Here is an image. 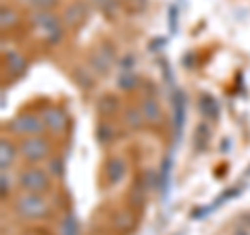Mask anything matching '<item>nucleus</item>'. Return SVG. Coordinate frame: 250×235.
Returning <instances> with one entry per match:
<instances>
[{
    "instance_id": "obj_20",
    "label": "nucleus",
    "mask_w": 250,
    "mask_h": 235,
    "mask_svg": "<svg viewBox=\"0 0 250 235\" xmlns=\"http://www.w3.org/2000/svg\"><path fill=\"white\" fill-rule=\"evenodd\" d=\"M61 235H77V223L73 215H67L61 223Z\"/></svg>"
},
{
    "instance_id": "obj_15",
    "label": "nucleus",
    "mask_w": 250,
    "mask_h": 235,
    "mask_svg": "<svg viewBox=\"0 0 250 235\" xmlns=\"http://www.w3.org/2000/svg\"><path fill=\"white\" fill-rule=\"evenodd\" d=\"M117 108H119V100H117L115 96H104V98H100L98 111H100V115H103V117L115 115V113H117Z\"/></svg>"
},
{
    "instance_id": "obj_1",
    "label": "nucleus",
    "mask_w": 250,
    "mask_h": 235,
    "mask_svg": "<svg viewBox=\"0 0 250 235\" xmlns=\"http://www.w3.org/2000/svg\"><path fill=\"white\" fill-rule=\"evenodd\" d=\"M15 213L21 218H42L50 213V204L42 194H29L25 192L19 196V200L15 202Z\"/></svg>"
},
{
    "instance_id": "obj_23",
    "label": "nucleus",
    "mask_w": 250,
    "mask_h": 235,
    "mask_svg": "<svg viewBox=\"0 0 250 235\" xmlns=\"http://www.w3.org/2000/svg\"><path fill=\"white\" fill-rule=\"evenodd\" d=\"M75 77L80 79L82 88H92V85H94V79H92V77L85 75V69H77V71H75Z\"/></svg>"
},
{
    "instance_id": "obj_11",
    "label": "nucleus",
    "mask_w": 250,
    "mask_h": 235,
    "mask_svg": "<svg viewBox=\"0 0 250 235\" xmlns=\"http://www.w3.org/2000/svg\"><path fill=\"white\" fill-rule=\"evenodd\" d=\"M83 19H85V6L82 2H73L65 11V23H67V25L75 27V25H80Z\"/></svg>"
},
{
    "instance_id": "obj_26",
    "label": "nucleus",
    "mask_w": 250,
    "mask_h": 235,
    "mask_svg": "<svg viewBox=\"0 0 250 235\" xmlns=\"http://www.w3.org/2000/svg\"><path fill=\"white\" fill-rule=\"evenodd\" d=\"M11 181H9V177H6V173H2V196L6 198V194L11 192V185H9Z\"/></svg>"
},
{
    "instance_id": "obj_17",
    "label": "nucleus",
    "mask_w": 250,
    "mask_h": 235,
    "mask_svg": "<svg viewBox=\"0 0 250 235\" xmlns=\"http://www.w3.org/2000/svg\"><path fill=\"white\" fill-rule=\"evenodd\" d=\"M200 111H202V115H210L213 119H217L219 106H217V102L210 96H202V100H200Z\"/></svg>"
},
{
    "instance_id": "obj_5",
    "label": "nucleus",
    "mask_w": 250,
    "mask_h": 235,
    "mask_svg": "<svg viewBox=\"0 0 250 235\" xmlns=\"http://www.w3.org/2000/svg\"><path fill=\"white\" fill-rule=\"evenodd\" d=\"M46 123H44V117H38V115H19L9 123V129L15 133V136H40L44 131Z\"/></svg>"
},
{
    "instance_id": "obj_4",
    "label": "nucleus",
    "mask_w": 250,
    "mask_h": 235,
    "mask_svg": "<svg viewBox=\"0 0 250 235\" xmlns=\"http://www.w3.org/2000/svg\"><path fill=\"white\" fill-rule=\"evenodd\" d=\"M19 185L23 192L46 194L50 190V179L42 169H23L19 173Z\"/></svg>"
},
{
    "instance_id": "obj_21",
    "label": "nucleus",
    "mask_w": 250,
    "mask_h": 235,
    "mask_svg": "<svg viewBox=\"0 0 250 235\" xmlns=\"http://www.w3.org/2000/svg\"><path fill=\"white\" fill-rule=\"evenodd\" d=\"M115 221H117V227H119V229L123 231H129V229H134V225H136V218L134 216H131L129 213H121L119 216H117L115 218Z\"/></svg>"
},
{
    "instance_id": "obj_10",
    "label": "nucleus",
    "mask_w": 250,
    "mask_h": 235,
    "mask_svg": "<svg viewBox=\"0 0 250 235\" xmlns=\"http://www.w3.org/2000/svg\"><path fill=\"white\" fill-rule=\"evenodd\" d=\"M4 60H6V67H9V71H11L15 77H19V75L25 73L27 62H25V59H23L19 52H15V50L4 52Z\"/></svg>"
},
{
    "instance_id": "obj_25",
    "label": "nucleus",
    "mask_w": 250,
    "mask_h": 235,
    "mask_svg": "<svg viewBox=\"0 0 250 235\" xmlns=\"http://www.w3.org/2000/svg\"><path fill=\"white\" fill-rule=\"evenodd\" d=\"M50 173H52V175H61V173H62V162H61L59 158L50 160Z\"/></svg>"
},
{
    "instance_id": "obj_7",
    "label": "nucleus",
    "mask_w": 250,
    "mask_h": 235,
    "mask_svg": "<svg viewBox=\"0 0 250 235\" xmlns=\"http://www.w3.org/2000/svg\"><path fill=\"white\" fill-rule=\"evenodd\" d=\"M42 117H44V123H46V127H48L50 131H54V133H61V131H65V129H67V125H69L67 115L62 113L61 108H46Z\"/></svg>"
},
{
    "instance_id": "obj_18",
    "label": "nucleus",
    "mask_w": 250,
    "mask_h": 235,
    "mask_svg": "<svg viewBox=\"0 0 250 235\" xmlns=\"http://www.w3.org/2000/svg\"><path fill=\"white\" fill-rule=\"evenodd\" d=\"M113 137H115V133H113V127H111V125L100 123L98 127H96V139H98L100 144H108Z\"/></svg>"
},
{
    "instance_id": "obj_22",
    "label": "nucleus",
    "mask_w": 250,
    "mask_h": 235,
    "mask_svg": "<svg viewBox=\"0 0 250 235\" xmlns=\"http://www.w3.org/2000/svg\"><path fill=\"white\" fill-rule=\"evenodd\" d=\"M15 23H17V15H15V11H11V9H2V29H6V27H13Z\"/></svg>"
},
{
    "instance_id": "obj_13",
    "label": "nucleus",
    "mask_w": 250,
    "mask_h": 235,
    "mask_svg": "<svg viewBox=\"0 0 250 235\" xmlns=\"http://www.w3.org/2000/svg\"><path fill=\"white\" fill-rule=\"evenodd\" d=\"M123 121H125V125H127V127H131V129H138V127H142V123H144L142 108H136V106L127 108V111H125Z\"/></svg>"
},
{
    "instance_id": "obj_19",
    "label": "nucleus",
    "mask_w": 250,
    "mask_h": 235,
    "mask_svg": "<svg viewBox=\"0 0 250 235\" xmlns=\"http://www.w3.org/2000/svg\"><path fill=\"white\" fill-rule=\"evenodd\" d=\"M23 2L36 11H50L59 4V0H23Z\"/></svg>"
},
{
    "instance_id": "obj_8",
    "label": "nucleus",
    "mask_w": 250,
    "mask_h": 235,
    "mask_svg": "<svg viewBox=\"0 0 250 235\" xmlns=\"http://www.w3.org/2000/svg\"><path fill=\"white\" fill-rule=\"evenodd\" d=\"M113 60H115V57H113V50L111 48H98L96 52L92 54V69L96 73L104 75L108 69H111Z\"/></svg>"
},
{
    "instance_id": "obj_16",
    "label": "nucleus",
    "mask_w": 250,
    "mask_h": 235,
    "mask_svg": "<svg viewBox=\"0 0 250 235\" xmlns=\"http://www.w3.org/2000/svg\"><path fill=\"white\" fill-rule=\"evenodd\" d=\"M129 204L134 208H142L144 204V190H142V183L136 181L134 187L129 190Z\"/></svg>"
},
{
    "instance_id": "obj_14",
    "label": "nucleus",
    "mask_w": 250,
    "mask_h": 235,
    "mask_svg": "<svg viewBox=\"0 0 250 235\" xmlns=\"http://www.w3.org/2000/svg\"><path fill=\"white\" fill-rule=\"evenodd\" d=\"M208 137H210V131L205 123H200L198 127H196V133H194V137H192V142H194V148H196L198 152H202L207 148L208 144Z\"/></svg>"
},
{
    "instance_id": "obj_2",
    "label": "nucleus",
    "mask_w": 250,
    "mask_h": 235,
    "mask_svg": "<svg viewBox=\"0 0 250 235\" xmlns=\"http://www.w3.org/2000/svg\"><path fill=\"white\" fill-rule=\"evenodd\" d=\"M31 25H34L40 36L48 44H59L62 40V25L57 15H52L48 11H38L36 15H31Z\"/></svg>"
},
{
    "instance_id": "obj_3",
    "label": "nucleus",
    "mask_w": 250,
    "mask_h": 235,
    "mask_svg": "<svg viewBox=\"0 0 250 235\" xmlns=\"http://www.w3.org/2000/svg\"><path fill=\"white\" fill-rule=\"evenodd\" d=\"M19 152L29 162H42L50 156V142L42 136H31L21 142Z\"/></svg>"
},
{
    "instance_id": "obj_24",
    "label": "nucleus",
    "mask_w": 250,
    "mask_h": 235,
    "mask_svg": "<svg viewBox=\"0 0 250 235\" xmlns=\"http://www.w3.org/2000/svg\"><path fill=\"white\" fill-rule=\"evenodd\" d=\"M136 81H138V77H134V75H127V77H121L119 79V88H123V90H131V88H136Z\"/></svg>"
},
{
    "instance_id": "obj_9",
    "label": "nucleus",
    "mask_w": 250,
    "mask_h": 235,
    "mask_svg": "<svg viewBox=\"0 0 250 235\" xmlns=\"http://www.w3.org/2000/svg\"><path fill=\"white\" fill-rule=\"evenodd\" d=\"M140 108H142V115H144V123L159 125L163 121V111H161V106H159V102H156L154 98H146Z\"/></svg>"
},
{
    "instance_id": "obj_6",
    "label": "nucleus",
    "mask_w": 250,
    "mask_h": 235,
    "mask_svg": "<svg viewBox=\"0 0 250 235\" xmlns=\"http://www.w3.org/2000/svg\"><path fill=\"white\" fill-rule=\"evenodd\" d=\"M104 173H106L108 185H117L123 181L125 173H127V164H125V160L119 158V156H113V158H108V162H106Z\"/></svg>"
},
{
    "instance_id": "obj_12",
    "label": "nucleus",
    "mask_w": 250,
    "mask_h": 235,
    "mask_svg": "<svg viewBox=\"0 0 250 235\" xmlns=\"http://www.w3.org/2000/svg\"><path fill=\"white\" fill-rule=\"evenodd\" d=\"M15 154H17V150H15L13 142H9V139H2V142H0V164H2V171H6L13 164Z\"/></svg>"
}]
</instances>
